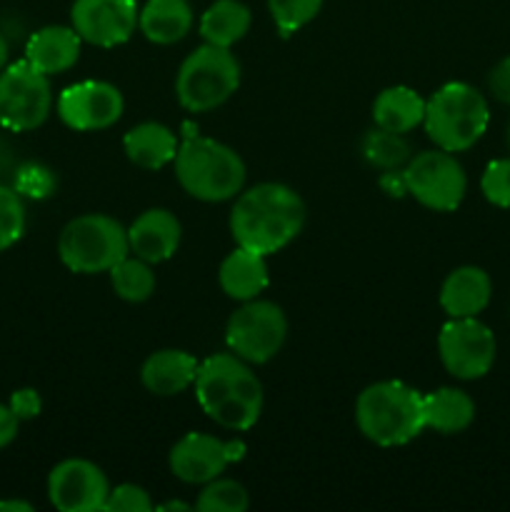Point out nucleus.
I'll return each instance as SVG.
<instances>
[{
    "label": "nucleus",
    "instance_id": "nucleus-1",
    "mask_svg": "<svg viewBox=\"0 0 510 512\" xmlns=\"http://www.w3.org/2000/svg\"><path fill=\"white\" fill-rule=\"evenodd\" d=\"M228 225L238 248L268 258L298 238L305 225V203L290 185L258 183L235 195Z\"/></svg>",
    "mask_w": 510,
    "mask_h": 512
},
{
    "label": "nucleus",
    "instance_id": "nucleus-2",
    "mask_svg": "<svg viewBox=\"0 0 510 512\" xmlns=\"http://www.w3.org/2000/svg\"><path fill=\"white\" fill-rule=\"evenodd\" d=\"M193 388L203 413L225 430H250L263 413V385L253 365L235 353L200 360Z\"/></svg>",
    "mask_w": 510,
    "mask_h": 512
},
{
    "label": "nucleus",
    "instance_id": "nucleus-3",
    "mask_svg": "<svg viewBox=\"0 0 510 512\" xmlns=\"http://www.w3.org/2000/svg\"><path fill=\"white\" fill-rule=\"evenodd\" d=\"M180 188L203 203H225L245 188L243 158L235 148L205 135H188L173 158Z\"/></svg>",
    "mask_w": 510,
    "mask_h": 512
},
{
    "label": "nucleus",
    "instance_id": "nucleus-4",
    "mask_svg": "<svg viewBox=\"0 0 510 512\" xmlns=\"http://www.w3.org/2000/svg\"><path fill=\"white\" fill-rule=\"evenodd\" d=\"M355 425L380 448L410 443L425 430L423 393L400 380L368 385L355 400Z\"/></svg>",
    "mask_w": 510,
    "mask_h": 512
},
{
    "label": "nucleus",
    "instance_id": "nucleus-5",
    "mask_svg": "<svg viewBox=\"0 0 510 512\" xmlns=\"http://www.w3.org/2000/svg\"><path fill=\"white\" fill-rule=\"evenodd\" d=\"M490 108L485 95L468 83H448L425 100V133L435 148L463 153L485 135Z\"/></svg>",
    "mask_w": 510,
    "mask_h": 512
},
{
    "label": "nucleus",
    "instance_id": "nucleus-6",
    "mask_svg": "<svg viewBox=\"0 0 510 512\" xmlns=\"http://www.w3.org/2000/svg\"><path fill=\"white\" fill-rule=\"evenodd\" d=\"M128 253V228H123L110 215H78L60 230L58 258L70 273H108Z\"/></svg>",
    "mask_w": 510,
    "mask_h": 512
},
{
    "label": "nucleus",
    "instance_id": "nucleus-7",
    "mask_svg": "<svg viewBox=\"0 0 510 512\" xmlns=\"http://www.w3.org/2000/svg\"><path fill=\"white\" fill-rule=\"evenodd\" d=\"M240 88V63L230 48L203 43L180 63L175 98L188 113H208Z\"/></svg>",
    "mask_w": 510,
    "mask_h": 512
},
{
    "label": "nucleus",
    "instance_id": "nucleus-8",
    "mask_svg": "<svg viewBox=\"0 0 510 512\" xmlns=\"http://www.w3.org/2000/svg\"><path fill=\"white\" fill-rule=\"evenodd\" d=\"M288 338V318L273 300H245L228 318L225 343L250 365H263L280 353Z\"/></svg>",
    "mask_w": 510,
    "mask_h": 512
},
{
    "label": "nucleus",
    "instance_id": "nucleus-9",
    "mask_svg": "<svg viewBox=\"0 0 510 512\" xmlns=\"http://www.w3.org/2000/svg\"><path fill=\"white\" fill-rule=\"evenodd\" d=\"M53 110V88L48 75L28 60H18L0 70V125L10 133L40 128Z\"/></svg>",
    "mask_w": 510,
    "mask_h": 512
},
{
    "label": "nucleus",
    "instance_id": "nucleus-10",
    "mask_svg": "<svg viewBox=\"0 0 510 512\" xmlns=\"http://www.w3.org/2000/svg\"><path fill=\"white\" fill-rule=\"evenodd\" d=\"M403 178L408 195L435 213H453L468 190L463 165L455 153L443 148L423 150L410 158L403 168Z\"/></svg>",
    "mask_w": 510,
    "mask_h": 512
},
{
    "label": "nucleus",
    "instance_id": "nucleus-11",
    "mask_svg": "<svg viewBox=\"0 0 510 512\" xmlns=\"http://www.w3.org/2000/svg\"><path fill=\"white\" fill-rule=\"evenodd\" d=\"M498 353L493 330L478 318H450L438 335L443 368L458 380H478L490 373Z\"/></svg>",
    "mask_w": 510,
    "mask_h": 512
},
{
    "label": "nucleus",
    "instance_id": "nucleus-12",
    "mask_svg": "<svg viewBox=\"0 0 510 512\" xmlns=\"http://www.w3.org/2000/svg\"><path fill=\"white\" fill-rule=\"evenodd\" d=\"M58 118L78 133L108 130L123 118V93L108 80H80L58 95Z\"/></svg>",
    "mask_w": 510,
    "mask_h": 512
},
{
    "label": "nucleus",
    "instance_id": "nucleus-13",
    "mask_svg": "<svg viewBox=\"0 0 510 512\" xmlns=\"http://www.w3.org/2000/svg\"><path fill=\"white\" fill-rule=\"evenodd\" d=\"M240 440H223L208 433H188L170 448V473L185 485H205L220 478L230 463L243 458Z\"/></svg>",
    "mask_w": 510,
    "mask_h": 512
},
{
    "label": "nucleus",
    "instance_id": "nucleus-14",
    "mask_svg": "<svg viewBox=\"0 0 510 512\" xmlns=\"http://www.w3.org/2000/svg\"><path fill=\"white\" fill-rule=\"evenodd\" d=\"M108 495V475L85 458L60 460L48 475L50 505L60 512L105 510Z\"/></svg>",
    "mask_w": 510,
    "mask_h": 512
},
{
    "label": "nucleus",
    "instance_id": "nucleus-15",
    "mask_svg": "<svg viewBox=\"0 0 510 512\" xmlns=\"http://www.w3.org/2000/svg\"><path fill=\"white\" fill-rule=\"evenodd\" d=\"M138 15V0H75L70 8V25L83 43L115 48L133 38Z\"/></svg>",
    "mask_w": 510,
    "mask_h": 512
},
{
    "label": "nucleus",
    "instance_id": "nucleus-16",
    "mask_svg": "<svg viewBox=\"0 0 510 512\" xmlns=\"http://www.w3.org/2000/svg\"><path fill=\"white\" fill-rule=\"evenodd\" d=\"M180 238H183L180 220L165 208L143 210L128 228L130 253L150 265L173 258L180 248Z\"/></svg>",
    "mask_w": 510,
    "mask_h": 512
},
{
    "label": "nucleus",
    "instance_id": "nucleus-17",
    "mask_svg": "<svg viewBox=\"0 0 510 512\" xmlns=\"http://www.w3.org/2000/svg\"><path fill=\"white\" fill-rule=\"evenodd\" d=\"M195 373H198V360L193 355L185 350L163 348L145 358L140 368V383L150 395L173 398L193 388Z\"/></svg>",
    "mask_w": 510,
    "mask_h": 512
},
{
    "label": "nucleus",
    "instance_id": "nucleus-18",
    "mask_svg": "<svg viewBox=\"0 0 510 512\" xmlns=\"http://www.w3.org/2000/svg\"><path fill=\"white\" fill-rule=\"evenodd\" d=\"M493 283L483 268H455L440 285V308L448 318H478L490 303Z\"/></svg>",
    "mask_w": 510,
    "mask_h": 512
},
{
    "label": "nucleus",
    "instance_id": "nucleus-19",
    "mask_svg": "<svg viewBox=\"0 0 510 512\" xmlns=\"http://www.w3.org/2000/svg\"><path fill=\"white\" fill-rule=\"evenodd\" d=\"M80 43L83 40L73 25H45L30 35L25 45V60L48 78L60 75L78 63Z\"/></svg>",
    "mask_w": 510,
    "mask_h": 512
},
{
    "label": "nucleus",
    "instance_id": "nucleus-20",
    "mask_svg": "<svg viewBox=\"0 0 510 512\" xmlns=\"http://www.w3.org/2000/svg\"><path fill=\"white\" fill-rule=\"evenodd\" d=\"M218 283L223 293L238 303L258 298L270 283L265 255L235 245L233 253L225 255L223 263H220Z\"/></svg>",
    "mask_w": 510,
    "mask_h": 512
},
{
    "label": "nucleus",
    "instance_id": "nucleus-21",
    "mask_svg": "<svg viewBox=\"0 0 510 512\" xmlns=\"http://www.w3.org/2000/svg\"><path fill=\"white\" fill-rule=\"evenodd\" d=\"M178 145L180 143L173 130L163 123H155V120L138 123L123 138L128 160L143 170H160L168 163H173Z\"/></svg>",
    "mask_w": 510,
    "mask_h": 512
},
{
    "label": "nucleus",
    "instance_id": "nucleus-22",
    "mask_svg": "<svg viewBox=\"0 0 510 512\" xmlns=\"http://www.w3.org/2000/svg\"><path fill=\"white\" fill-rule=\"evenodd\" d=\"M425 98L408 85H390L373 100V123L388 133L405 135L423 125Z\"/></svg>",
    "mask_w": 510,
    "mask_h": 512
},
{
    "label": "nucleus",
    "instance_id": "nucleus-23",
    "mask_svg": "<svg viewBox=\"0 0 510 512\" xmlns=\"http://www.w3.org/2000/svg\"><path fill=\"white\" fill-rule=\"evenodd\" d=\"M138 28L150 43H180L193 28V8L188 0H148L140 8Z\"/></svg>",
    "mask_w": 510,
    "mask_h": 512
},
{
    "label": "nucleus",
    "instance_id": "nucleus-24",
    "mask_svg": "<svg viewBox=\"0 0 510 512\" xmlns=\"http://www.w3.org/2000/svg\"><path fill=\"white\" fill-rule=\"evenodd\" d=\"M425 428L440 435H458L475 420V403L465 390L438 388L423 395Z\"/></svg>",
    "mask_w": 510,
    "mask_h": 512
},
{
    "label": "nucleus",
    "instance_id": "nucleus-25",
    "mask_svg": "<svg viewBox=\"0 0 510 512\" xmlns=\"http://www.w3.org/2000/svg\"><path fill=\"white\" fill-rule=\"evenodd\" d=\"M250 23H253V13L240 0H215L208 5L203 15H200V38L203 43L218 45V48H233L235 43L248 35Z\"/></svg>",
    "mask_w": 510,
    "mask_h": 512
},
{
    "label": "nucleus",
    "instance_id": "nucleus-26",
    "mask_svg": "<svg viewBox=\"0 0 510 512\" xmlns=\"http://www.w3.org/2000/svg\"><path fill=\"white\" fill-rule=\"evenodd\" d=\"M108 275L115 295L125 303H145L155 293L153 265L145 263L133 253H128L120 263H115L108 270Z\"/></svg>",
    "mask_w": 510,
    "mask_h": 512
},
{
    "label": "nucleus",
    "instance_id": "nucleus-27",
    "mask_svg": "<svg viewBox=\"0 0 510 512\" xmlns=\"http://www.w3.org/2000/svg\"><path fill=\"white\" fill-rule=\"evenodd\" d=\"M363 155L373 168L398 170L400 165L410 160V148L403 135L388 133L383 128H375L365 135Z\"/></svg>",
    "mask_w": 510,
    "mask_h": 512
},
{
    "label": "nucleus",
    "instance_id": "nucleus-28",
    "mask_svg": "<svg viewBox=\"0 0 510 512\" xmlns=\"http://www.w3.org/2000/svg\"><path fill=\"white\" fill-rule=\"evenodd\" d=\"M195 508L203 512H245L250 508V495L238 480L215 478L203 485Z\"/></svg>",
    "mask_w": 510,
    "mask_h": 512
},
{
    "label": "nucleus",
    "instance_id": "nucleus-29",
    "mask_svg": "<svg viewBox=\"0 0 510 512\" xmlns=\"http://www.w3.org/2000/svg\"><path fill=\"white\" fill-rule=\"evenodd\" d=\"M323 8V0H268L270 18L283 38L298 33Z\"/></svg>",
    "mask_w": 510,
    "mask_h": 512
},
{
    "label": "nucleus",
    "instance_id": "nucleus-30",
    "mask_svg": "<svg viewBox=\"0 0 510 512\" xmlns=\"http://www.w3.org/2000/svg\"><path fill=\"white\" fill-rule=\"evenodd\" d=\"M25 233L23 195L15 188L0 185V253L13 248Z\"/></svg>",
    "mask_w": 510,
    "mask_h": 512
},
{
    "label": "nucleus",
    "instance_id": "nucleus-31",
    "mask_svg": "<svg viewBox=\"0 0 510 512\" xmlns=\"http://www.w3.org/2000/svg\"><path fill=\"white\" fill-rule=\"evenodd\" d=\"M480 188L488 203L510 208V158L493 160L480 178Z\"/></svg>",
    "mask_w": 510,
    "mask_h": 512
},
{
    "label": "nucleus",
    "instance_id": "nucleus-32",
    "mask_svg": "<svg viewBox=\"0 0 510 512\" xmlns=\"http://www.w3.org/2000/svg\"><path fill=\"white\" fill-rule=\"evenodd\" d=\"M105 510H110V512H148V510H153V500H150L148 490L140 488V485L123 483V485H115V488H110Z\"/></svg>",
    "mask_w": 510,
    "mask_h": 512
},
{
    "label": "nucleus",
    "instance_id": "nucleus-33",
    "mask_svg": "<svg viewBox=\"0 0 510 512\" xmlns=\"http://www.w3.org/2000/svg\"><path fill=\"white\" fill-rule=\"evenodd\" d=\"M50 188H53V178L40 165H25L15 175V190L20 195H28V198H45V195H50Z\"/></svg>",
    "mask_w": 510,
    "mask_h": 512
},
{
    "label": "nucleus",
    "instance_id": "nucleus-34",
    "mask_svg": "<svg viewBox=\"0 0 510 512\" xmlns=\"http://www.w3.org/2000/svg\"><path fill=\"white\" fill-rule=\"evenodd\" d=\"M8 405L18 415L20 423H23V420L38 418L40 410H43V398H40V393L35 388H20L10 395Z\"/></svg>",
    "mask_w": 510,
    "mask_h": 512
},
{
    "label": "nucleus",
    "instance_id": "nucleus-35",
    "mask_svg": "<svg viewBox=\"0 0 510 512\" xmlns=\"http://www.w3.org/2000/svg\"><path fill=\"white\" fill-rule=\"evenodd\" d=\"M488 90L498 103L510 105V55L488 73Z\"/></svg>",
    "mask_w": 510,
    "mask_h": 512
},
{
    "label": "nucleus",
    "instance_id": "nucleus-36",
    "mask_svg": "<svg viewBox=\"0 0 510 512\" xmlns=\"http://www.w3.org/2000/svg\"><path fill=\"white\" fill-rule=\"evenodd\" d=\"M18 428H20L18 415L10 410V405L0 403V450L8 448V445L18 438Z\"/></svg>",
    "mask_w": 510,
    "mask_h": 512
},
{
    "label": "nucleus",
    "instance_id": "nucleus-37",
    "mask_svg": "<svg viewBox=\"0 0 510 512\" xmlns=\"http://www.w3.org/2000/svg\"><path fill=\"white\" fill-rule=\"evenodd\" d=\"M0 512H33V505L25 500H0Z\"/></svg>",
    "mask_w": 510,
    "mask_h": 512
},
{
    "label": "nucleus",
    "instance_id": "nucleus-38",
    "mask_svg": "<svg viewBox=\"0 0 510 512\" xmlns=\"http://www.w3.org/2000/svg\"><path fill=\"white\" fill-rule=\"evenodd\" d=\"M5 65H8V40L0 33V70H3Z\"/></svg>",
    "mask_w": 510,
    "mask_h": 512
},
{
    "label": "nucleus",
    "instance_id": "nucleus-39",
    "mask_svg": "<svg viewBox=\"0 0 510 512\" xmlns=\"http://www.w3.org/2000/svg\"><path fill=\"white\" fill-rule=\"evenodd\" d=\"M160 510H190V505L178 503V500H170V503L160 505Z\"/></svg>",
    "mask_w": 510,
    "mask_h": 512
},
{
    "label": "nucleus",
    "instance_id": "nucleus-40",
    "mask_svg": "<svg viewBox=\"0 0 510 512\" xmlns=\"http://www.w3.org/2000/svg\"><path fill=\"white\" fill-rule=\"evenodd\" d=\"M505 143H508V150H510V123H508V133H505Z\"/></svg>",
    "mask_w": 510,
    "mask_h": 512
}]
</instances>
